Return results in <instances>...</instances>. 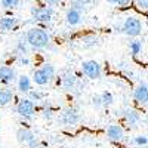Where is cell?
I'll return each instance as SVG.
<instances>
[{"label": "cell", "mask_w": 148, "mask_h": 148, "mask_svg": "<svg viewBox=\"0 0 148 148\" xmlns=\"http://www.w3.org/2000/svg\"><path fill=\"white\" fill-rule=\"evenodd\" d=\"M56 76V70L52 64H45L43 67L37 68L33 73V82L37 86H46L47 83H51Z\"/></svg>", "instance_id": "7a4b0ae2"}, {"label": "cell", "mask_w": 148, "mask_h": 148, "mask_svg": "<svg viewBox=\"0 0 148 148\" xmlns=\"http://www.w3.org/2000/svg\"><path fill=\"white\" fill-rule=\"evenodd\" d=\"M145 148H147V147H145Z\"/></svg>", "instance_id": "d6a6232c"}, {"label": "cell", "mask_w": 148, "mask_h": 148, "mask_svg": "<svg viewBox=\"0 0 148 148\" xmlns=\"http://www.w3.org/2000/svg\"><path fill=\"white\" fill-rule=\"evenodd\" d=\"M16 84H18V90L21 93H28L31 90V79L28 76H25V74H22V76L18 77Z\"/></svg>", "instance_id": "e0dca14e"}, {"label": "cell", "mask_w": 148, "mask_h": 148, "mask_svg": "<svg viewBox=\"0 0 148 148\" xmlns=\"http://www.w3.org/2000/svg\"><path fill=\"white\" fill-rule=\"evenodd\" d=\"M30 49H31V47H30V45H28V42H27L25 34L21 36L19 39H18V42H16V47H15L16 55H19V56H28Z\"/></svg>", "instance_id": "9a60e30c"}, {"label": "cell", "mask_w": 148, "mask_h": 148, "mask_svg": "<svg viewBox=\"0 0 148 148\" xmlns=\"http://www.w3.org/2000/svg\"><path fill=\"white\" fill-rule=\"evenodd\" d=\"M82 73H83L88 79L96 80V79L101 77V74H102V67L99 65V62H96L95 59L83 61V62H82Z\"/></svg>", "instance_id": "8992f818"}, {"label": "cell", "mask_w": 148, "mask_h": 148, "mask_svg": "<svg viewBox=\"0 0 148 148\" xmlns=\"http://www.w3.org/2000/svg\"><path fill=\"white\" fill-rule=\"evenodd\" d=\"M95 0H71L70 3V8H74V9H79V10H84L86 8H89Z\"/></svg>", "instance_id": "ffe728a7"}, {"label": "cell", "mask_w": 148, "mask_h": 148, "mask_svg": "<svg viewBox=\"0 0 148 148\" xmlns=\"http://www.w3.org/2000/svg\"><path fill=\"white\" fill-rule=\"evenodd\" d=\"M34 138H36V136H34V133H33L30 129H27V127H19V129L16 130V139H18L19 144L28 145Z\"/></svg>", "instance_id": "5bb4252c"}, {"label": "cell", "mask_w": 148, "mask_h": 148, "mask_svg": "<svg viewBox=\"0 0 148 148\" xmlns=\"http://www.w3.org/2000/svg\"><path fill=\"white\" fill-rule=\"evenodd\" d=\"M14 92L10 89H0V107H5L14 99Z\"/></svg>", "instance_id": "ac0fdd59"}, {"label": "cell", "mask_w": 148, "mask_h": 148, "mask_svg": "<svg viewBox=\"0 0 148 148\" xmlns=\"http://www.w3.org/2000/svg\"><path fill=\"white\" fill-rule=\"evenodd\" d=\"M136 3L138 9L142 10V12H148V0H133Z\"/></svg>", "instance_id": "83f0119b"}, {"label": "cell", "mask_w": 148, "mask_h": 148, "mask_svg": "<svg viewBox=\"0 0 148 148\" xmlns=\"http://www.w3.org/2000/svg\"><path fill=\"white\" fill-rule=\"evenodd\" d=\"M129 51H130V55H132V56H138V55L142 52V40H138V39L130 40V43H129Z\"/></svg>", "instance_id": "d6986e66"}, {"label": "cell", "mask_w": 148, "mask_h": 148, "mask_svg": "<svg viewBox=\"0 0 148 148\" xmlns=\"http://www.w3.org/2000/svg\"><path fill=\"white\" fill-rule=\"evenodd\" d=\"M19 64L22 65V67H25V65H30V58L28 56H19Z\"/></svg>", "instance_id": "1f68e13d"}, {"label": "cell", "mask_w": 148, "mask_h": 148, "mask_svg": "<svg viewBox=\"0 0 148 148\" xmlns=\"http://www.w3.org/2000/svg\"><path fill=\"white\" fill-rule=\"evenodd\" d=\"M16 80V71L9 65H0V83L10 84Z\"/></svg>", "instance_id": "8fae6325"}, {"label": "cell", "mask_w": 148, "mask_h": 148, "mask_svg": "<svg viewBox=\"0 0 148 148\" xmlns=\"http://www.w3.org/2000/svg\"><path fill=\"white\" fill-rule=\"evenodd\" d=\"M92 104H93V107H95V108H104L102 101H101V96H99V95H95V96L92 98Z\"/></svg>", "instance_id": "f1b7e54d"}, {"label": "cell", "mask_w": 148, "mask_h": 148, "mask_svg": "<svg viewBox=\"0 0 148 148\" xmlns=\"http://www.w3.org/2000/svg\"><path fill=\"white\" fill-rule=\"evenodd\" d=\"M28 99H30V101H33L34 104H36V102H40V101H43V99H45V93H43V92H40L39 89H36V90H34V89H31V90L28 92Z\"/></svg>", "instance_id": "cb8c5ba5"}, {"label": "cell", "mask_w": 148, "mask_h": 148, "mask_svg": "<svg viewBox=\"0 0 148 148\" xmlns=\"http://www.w3.org/2000/svg\"><path fill=\"white\" fill-rule=\"evenodd\" d=\"M80 120H82L80 111L76 107H68V108H65L62 113L58 116V121L62 126H67V127L77 126L79 123H80Z\"/></svg>", "instance_id": "277c9868"}, {"label": "cell", "mask_w": 148, "mask_h": 148, "mask_svg": "<svg viewBox=\"0 0 148 148\" xmlns=\"http://www.w3.org/2000/svg\"><path fill=\"white\" fill-rule=\"evenodd\" d=\"M27 42L30 45V47L33 51H42V49H46L51 43V36L49 33L40 27H33L25 33Z\"/></svg>", "instance_id": "6da1fadb"}, {"label": "cell", "mask_w": 148, "mask_h": 148, "mask_svg": "<svg viewBox=\"0 0 148 148\" xmlns=\"http://www.w3.org/2000/svg\"><path fill=\"white\" fill-rule=\"evenodd\" d=\"M99 96H101V101H102L104 108L105 107H110L111 104L114 102V96H113V93H111L110 90H104L102 93H99Z\"/></svg>", "instance_id": "603a6c76"}, {"label": "cell", "mask_w": 148, "mask_h": 148, "mask_svg": "<svg viewBox=\"0 0 148 148\" xmlns=\"http://www.w3.org/2000/svg\"><path fill=\"white\" fill-rule=\"evenodd\" d=\"M135 147H139V148H145L148 145V136L147 135H136V136H133L132 141H130Z\"/></svg>", "instance_id": "44dd1931"}, {"label": "cell", "mask_w": 148, "mask_h": 148, "mask_svg": "<svg viewBox=\"0 0 148 148\" xmlns=\"http://www.w3.org/2000/svg\"><path fill=\"white\" fill-rule=\"evenodd\" d=\"M61 2H62V0H45V5L51 6V8H56V6L61 5Z\"/></svg>", "instance_id": "f546056e"}, {"label": "cell", "mask_w": 148, "mask_h": 148, "mask_svg": "<svg viewBox=\"0 0 148 148\" xmlns=\"http://www.w3.org/2000/svg\"><path fill=\"white\" fill-rule=\"evenodd\" d=\"M0 3L5 9H15L19 5V0H0Z\"/></svg>", "instance_id": "484cf974"}, {"label": "cell", "mask_w": 148, "mask_h": 148, "mask_svg": "<svg viewBox=\"0 0 148 148\" xmlns=\"http://www.w3.org/2000/svg\"><path fill=\"white\" fill-rule=\"evenodd\" d=\"M43 117L47 119V120H51L53 117V108H52L51 104H45V107H43Z\"/></svg>", "instance_id": "4316f807"}, {"label": "cell", "mask_w": 148, "mask_h": 148, "mask_svg": "<svg viewBox=\"0 0 148 148\" xmlns=\"http://www.w3.org/2000/svg\"><path fill=\"white\" fill-rule=\"evenodd\" d=\"M28 147H30V148H42V144H40V141L37 139V138H34V139L28 144Z\"/></svg>", "instance_id": "4dcf8cb0"}, {"label": "cell", "mask_w": 148, "mask_h": 148, "mask_svg": "<svg viewBox=\"0 0 148 148\" xmlns=\"http://www.w3.org/2000/svg\"><path fill=\"white\" fill-rule=\"evenodd\" d=\"M98 40L99 39H98L95 34H88V36H84L82 39V43H83L84 47H93V46L98 45Z\"/></svg>", "instance_id": "7402d4cb"}, {"label": "cell", "mask_w": 148, "mask_h": 148, "mask_svg": "<svg viewBox=\"0 0 148 148\" xmlns=\"http://www.w3.org/2000/svg\"><path fill=\"white\" fill-rule=\"evenodd\" d=\"M77 83H79V77L76 76V74H73V73H67L65 76L62 77V88H64L65 90L76 89Z\"/></svg>", "instance_id": "2e32d148"}, {"label": "cell", "mask_w": 148, "mask_h": 148, "mask_svg": "<svg viewBox=\"0 0 148 148\" xmlns=\"http://www.w3.org/2000/svg\"><path fill=\"white\" fill-rule=\"evenodd\" d=\"M133 99L142 107H148V84L139 83L133 90Z\"/></svg>", "instance_id": "ba28073f"}, {"label": "cell", "mask_w": 148, "mask_h": 148, "mask_svg": "<svg viewBox=\"0 0 148 148\" xmlns=\"http://www.w3.org/2000/svg\"><path fill=\"white\" fill-rule=\"evenodd\" d=\"M18 18H15L14 15H6L0 18V31L2 33H9L14 31L18 27Z\"/></svg>", "instance_id": "7c38bea8"}, {"label": "cell", "mask_w": 148, "mask_h": 148, "mask_svg": "<svg viewBox=\"0 0 148 148\" xmlns=\"http://www.w3.org/2000/svg\"><path fill=\"white\" fill-rule=\"evenodd\" d=\"M82 10L74 9V8H68L65 12V22L68 27H76L82 22Z\"/></svg>", "instance_id": "4fadbf2b"}, {"label": "cell", "mask_w": 148, "mask_h": 148, "mask_svg": "<svg viewBox=\"0 0 148 148\" xmlns=\"http://www.w3.org/2000/svg\"><path fill=\"white\" fill-rule=\"evenodd\" d=\"M107 138L111 142H121L125 139V129L120 125H110L107 127Z\"/></svg>", "instance_id": "30bf717a"}, {"label": "cell", "mask_w": 148, "mask_h": 148, "mask_svg": "<svg viewBox=\"0 0 148 148\" xmlns=\"http://www.w3.org/2000/svg\"><path fill=\"white\" fill-rule=\"evenodd\" d=\"M117 31L126 34L129 37H138L142 33V21L139 18H136V16H132V15L126 16Z\"/></svg>", "instance_id": "3957f363"}, {"label": "cell", "mask_w": 148, "mask_h": 148, "mask_svg": "<svg viewBox=\"0 0 148 148\" xmlns=\"http://www.w3.org/2000/svg\"><path fill=\"white\" fill-rule=\"evenodd\" d=\"M55 16V8L51 6H33L31 8V18L37 22H51Z\"/></svg>", "instance_id": "5b68a950"}, {"label": "cell", "mask_w": 148, "mask_h": 148, "mask_svg": "<svg viewBox=\"0 0 148 148\" xmlns=\"http://www.w3.org/2000/svg\"><path fill=\"white\" fill-rule=\"evenodd\" d=\"M107 2L114 6H119V8H126L133 3V0H107Z\"/></svg>", "instance_id": "d4e9b609"}, {"label": "cell", "mask_w": 148, "mask_h": 148, "mask_svg": "<svg viewBox=\"0 0 148 148\" xmlns=\"http://www.w3.org/2000/svg\"><path fill=\"white\" fill-rule=\"evenodd\" d=\"M123 117H125V121L127 123L130 127L138 126L139 123L142 121L141 113H139L138 110H135V108H126L125 111H123Z\"/></svg>", "instance_id": "9c48e42d"}, {"label": "cell", "mask_w": 148, "mask_h": 148, "mask_svg": "<svg viewBox=\"0 0 148 148\" xmlns=\"http://www.w3.org/2000/svg\"><path fill=\"white\" fill-rule=\"evenodd\" d=\"M16 113L24 120H33L34 113H36V104L33 101H30L28 98H22L16 104Z\"/></svg>", "instance_id": "52a82bcc"}]
</instances>
